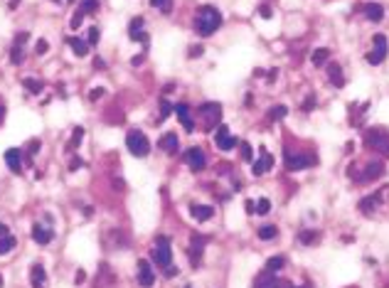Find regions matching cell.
<instances>
[{"mask_svg":"<svg viewBox=\"0 0 389 288\" xmlns=\"http://www.w3.org/2000/svg\"><path fill=\"white\" fill-rule=\"evenodd\" d=\"M364 143H367L369 148H374V151H379L382 156L389 158V131H384V128H369V131H364Z\"/></svg>","mask_w":389,"mask_h":288,"instance_id":"3957f363","label":"cell"},{"mask_svg":"<svg viewBox=\"0 0 389 288\" xmlns=\"http://www.w3.org/2000/svg\"><path fill=\"white\" fill-rule=\"evenodd\" d=\"M328 57H330V52H328L325 47L315 50V52H313V67H323V64L328 62Z\"/></svg>","mask_w":389,"mask_h":288,"instance_id":"4dcf8cb0","label":"cell"},{"mask_svg":"<svg viewBox=\"0 0 389 288\" xmlns=\"http://www.w3.org/2000/svg\"><path fill=\"white\" fill-rule=\"evenodd\" d=\"M283 266H286V256H271V259L266 261V271H274V273L281 271Z\"/></svg>","mask_w":389,"mask_h":288,"instance_id":"f1b7e54d","label":"cell"},{"mask_svg":"<svg viewBox=\"0 0 389 288\" xmlns=\"http://www.w3.org/2000/svg\"><path fill=\"white\" fill-rule=\"evenodd\" d=\"M67 3H74V0H67Z\"/></svg>","mask_w":389,"mask_h":288,"instance_id":"6125c7cd","label":"cell"},{"mask_svg":"<svg viewBox=\"0 0 389 288\" xmlns=\"http://www.w3.org/2000/svg\"><path fill=\"white\" fill-rule=\"evenodd\" d=\"M175 113H177L180 123L185 126V131H187V133H192L194 123H192V118H190V106H187V104H175Z\"/></svg>","mask_w":389,"mask_h":288,"instance_id":"7402d4cb","label":"cell"},{"mask_svg":"<svg viewBox=\"0 0 389 288\" xmlns=\"http://www.w3.org/2000/svg\"><path fill=\"white\" fill-rule=\"evenodd\" d=\"M197 111H200V116L207 121V128H212V126L220 123V118H222V106H220V104H212V101H205Z\"/></svg>","mask_w":389,"mask_h":288,"instance_id":"30bf717a","label":"cell"},{"mask_svg":"<svg viewBox=\"0 0 389 288\" xmlns=\"http://www.w3.org/2000/svg\"><path fill=\"white\" fill-rule=\"evenodd\" d=\"M5 165L10 173H23V151L20 148L5 151Z\"/></svg>","mask_w":389,"mask_h":288,"instance_id":"9a60e30c","label":"cell"},{"mask_svg":"<svg viewBox=\"0 0 389 288\" xmlns=\"http://www.w3.org/2000/svg\"><path fill=\"white\" fill-rule=\"evenodd\" d=\"M50 50V45H47V40H37V47H35V52L37 54H45Z\"/></svg>","mask_w":389,"mask_h":288,"instance_id":"7bdbcfd3","label":"cell"},{"mask_svg":"<svg viewBox=\"0 0 389 288\" xmlns=\"http://www.w3.org/2000/svg\"><path fill=\"white\" fill-rule=\"evenodd\" d=\"M126 146H128V153L136 156V158H145V156L150 153V140L145 138L143 131H128Z\"/></svg>","mask_w":389,"mask_h":288,"instance_id":"7a4b0ae2","label":"cell"},{"mask_svg":"<svg viewBox=\"0 0 389 288\" xmlns=\"http://www.w3.org/2000/svg\"><path fill=\"white\" fill-rule=\"evenodd\" d=\"M140 62H143V54H138V57H133V59H131V64H133V67H136V64H140Z\"/></svg>","mask_w":389,"mask_h":288,"instance_id":"11a10c76","label":"cell"},{"mask_svg":"<svg viewBox=\"0 0 389 288\" xmlns=\"http://www.w3.org/2000/svg\"><path fill=\"white\" fill-rule=\"evenodd\" d=\"M278 234V229L274 224H266V227H259V239H274Z\"/></svg>","mask_w":389,"mask_h":288,"instance_id":"e575fe53","label":"cell"},{"mask_svg":"<svg viewBox=\"0 0 389 288\" xmlns=\"http://www.w3.org/2000/svg\"><path fill=\"white\" fill-rule=\"evenodd\" d=\"M82 138H84V128L82 126H77L74 128V133H72V138H69V151H74V148H79V143H82Z\"/></svg>","mask_w":389,"mask_h":288,"instance_id":"d6a6232c","label":"cell"},{"mask_svg":"<svg viewBox=\"0 0 389 288\" xmlns=\"http://www.w3.org/2000/svg\"><path fill=\"white\" fill-rule=\"evenodd\" d=\"M99 40H101V30H99L96 25H94V27H89V40H86V42H89V47H94Z\"/></svg>","mask_w":389,"mask_h":288,"instance_id":"74e56055","label":"cell"},{"mask_svg":"<svg viewBox=\"0 0 389 288\" xmlns=\"http://www.w3.org/2000/svg\"><path fill=\"white\" fill-rule=\"evenodd\" d=\"M30 281H32V288H45L47 273H45V266H42V263H35V266L30 268Z\"/></svg>","mask_w":389,"mask_h":288,"instance_id":"603a6c76","label":"cell"},{"mask_svg":"<svg viewBox=\"0 0 389 288\" xmlns=\"http://www.w3.org/2000/svg\"><path fill=\"white\" fill-rule=\"evenodd\" d=\"M256 212L259 214H269L271 212V200L269 197H259L256 200Z\"/></svg>","mask_w":389,"mask_h":288,"instance_id":"d590c367","label":"cell"},{"mask_svg":"<svg viewBox=\"0 0 389 288\" xmlns=\"http://www.w3.org/2000/svg\"><path fill=\"white\" fill-rule=\"evenodd\" d=\"M138 283H140L143 288H150V286L155 283V271H153V266H150L148 259H140V261H138Z\"/></svg>","mask_w":389,"mask_h":288,"instance_id":"8fae6325","label":"cell"},{"mask_svg":"<svg viewBox=\"0 0 389 288\" xmlns=\"http://www.w3.org/2000/svg\"><path fill=\"white\" fill-rule=\"evenodd\" d=\"M172 111H175V104H170V101L163 99V101H160V118H167Z\"/></svg>","mask_w":389,"mask_h":288,"instance_id":"f35d334b","label":"cell"},{"mask_svg":"<svg viewBox=\"0 0 389 288\" xmlns=\"http://www.w3.org/2000/svg\"><path fill=\"white\" fill-rule=\"evenodd\" d=\"M18 3H20V0H10V5H8V8H10V10H15V8H18Z\"/></svg>","mask_w":389,"mask_h":288,"instance_id":"91938a15","label":"cell"},{"mask_svg":"<svg viewBox=\"0 0 389 288\" xmlns=\"http://www.w3.org/2000/svg\"><path fill=\"white\" fill-rule=\"evenodd\" d=\"M278 288H298L296 283H291V281H281V286Z\"/></svg>","mask_w":389,"mask_h":288,"instance_id":"f5cc1de1","label":"cell"},{"mask_svg":"<svg viewBox=\"0 0 389 288\" xmlns=\"http://www.w3.org/2000/svg\"><path fill=\"white\" fill-rule=\"evenodd\" d=\"M239 146H242V158L251 160V146H249V143H239Z\"/></svg>","mask_w":389,"mask_h":288,"instance_id":"b9f144b4","label":"cell"},{"mask_svg":"<svg viewBox=\"0 0 389 288\" xmlns=\"http://www.w3.org/2000/svg\"><path fill=\"white\" fill-rule=\"evenodd\" d=\"M313 163H315V158H310V156H301V153H291V151H286V168H288L291 173L306 170V168H310Z\"/></svg>","mask_w":389,"mask_h":288,"instance_id":"9c48e42d","label":"cell"},{"mask_svg":"<svg viewBox=\"0 0 389 288\" xmlns=\"http://www.w3.org/2000/svg\"><path fill=\"white\" fill-rule=\"evenodd\" d=\"M52 234H55V232H52L50 227L40 224V222H37V224L32 227V239H35V241H37L40 246H47V244L52 241Z\"/></svg>","mask_w":389,"mask_h":288,"instance_id":"ac0fdd59","label":"cell"},{"mask_svg":"<svg viewBox=\"0 0 389 288\" xmlns=\"http://www.w3.org/2000/svg\"><path fill=\"white\" fill-rule=\"evenodd\" d=\"M202 54H205L202 45H192V47L187 50V57H190V59H194V57H202Z\"/></svg>","mask_w":389,"mask_h":288,"instance_id":"ab89813d","label":"cell"},{"mask_svg":"<svg viewBox=\"0 0 389 288\" xmlns=\"http://www.w3.org/2000/svg\"><path fill=\"white\" fill-rule=\"evenodd\" d=\"M185 163H187V168H190L192 173H202V170L207 168V158H205L202 148H190V151L185 153Z\"/></svg>","mask_w":389,"mask_h":288,"instance_id":"8992f818","label":"cell"},{"mask_svg":"<svg viewBox=\"0 0 389 288\" xmlns=\"http://www.w3.org/2000/svg\"><path fill=\"white\" fill-rule=\"evenodd\" d=\"M301 108H303V111H313V108H315V96H308V99L303 101Z\"/></svg>","mask_w":389,"mask_h":288,"instance_id":"ee69618b","label":"cell"},{"mask_svg":"<svg viewBox=\"0 0 389 288\" xmlns=\"http://www.w3.org/2000/svg\"><path fill=\"white\" fill-rule=\"evenodd\" d=\"M328 79L333 81L335 89H342L345 86V74H342V67L340 64H328Z\"/></svg>","mask_w":389,"mask_h":288,"instance_id":"d4e9b609","label":"cell"},{"mask_svg":"<svg viewBox=\"0 0 389 288\" xmlns=\"http://www.w3.org/2000/svg\"><path fill=\"white\" fill-rule=\"evenodd\" d=\"M222 27V13L215 8V5H202L197 10V18H194V30L202 37H210L215 35L217 30Z\"/></svg>","mask_w":389,"mask_h":288,"instance_id":"6da1fadb","label":"cell"},{"mask_svg":"<svg viewBox=\"0 0 389 288\" xmlns=\"http://www.w3.org/2000/svg\"><path fill=\"white\" fill-rule=\"evenodd\" d=\"M190 214L200 222H207L212 214H215V207L212 205H190Z\"/></svg>","mask_w":389,"mask_h":288,"instance_id":"44dd1931","label":"cell"},{"mask_svg":"<svg viewBox=\"0 0 389 288\" xmlns=\"http://www.w3.org/2000/svg\"><path fill=\"white\" fill-rule=\"evenodd\" d=\"M150 5H153V8H158L160 13H170L172 0H150Z\"/></svg>","mask_w":389,"mask_h":288,"instance_id":"8d00e7d4","label":"cell"},{"mask_svg":"<svg viewBox=\"0 0 389 288\" xmlns=\"http://www.w3.org/2000/svg\"><path fill=\"white\" fill-rule=\"evenodd\" d=\"M15 236H10V234H5V236H0V256H5V254H10L13 249H15Z\"/></svg>","mask_w":389,"mask_h":288,"instance_id":"4316f807","label":"cell"},{"mask_svg":"<svg viewBox=\"0 0 389 288\" xmlns=\"http://www.w3.org/2000/svg\"><path fill=\"white\" fill-rule=\"evenodd\" d=\"M165 276H167V278L177 276V268H175V266H167V268H165Z\"/></svg>","mask_w":389,"mask_h":288,"instance_id":"816d5d0a","label":"cell"},{"mask_svg":"<svg viewBox=\"0 0 389 288\" xmlns=\"http://www.w3.org/2000/svg\"><path fill=\"white\" fill-rule=\"evenodd\" d=\"M382 175H384V165H382L379 160H372V163L364 165V173L360 175V180H377V178H382Z\"/></svg>","mask_w":389,"mask_h":288,"instance_id":"d6986e66","label":"cell"},{"mask_svg":"<svg viewBox=\"0 0 389 288\" xmlns=\"http://www.w3.org/2000/svg\"><path fill=\"white\" fill-rule=\"evenodd\" d=\"M101 96H104V89H101V86L89 91V101H96V99H101Z\"/></svg>","mask_w":389,"mask_h":288,"instance_id":"f6af8a7d","label":"cell"},{"mask_svg":"<svg viewBox=\"0 0 389 288\" xmlns=\"http://www.w3.org/2000/svg\"><path fill=\"white\" fill-rule=\"evenodd\" d=\"M185 288H192V286H185Z\"/></svg>","mask_w":389,"mask_h":288,"instance_id":"be15d7a7","label":"cell"},{"mask_svg":"<svg viewBox=\"0 0 389 288\" xmlns=\"http://www.w3.org/2000/svg\"><path fill=\"white\" fill-rule=\"evenodd\" d=\"M315 239H318V232H313V229H303V232L298 234V241H301L303 246H310Z\"/></svg>","mask_w":389,"mask_h":288,"instance_id":"1f68e13d","label":"cell"},{"mask_svg":"<svg viewBox=\"0 0 389 288\" xmlns=\"http://www.w3.org/2000/svg\"><path fill=\"white\" fill-rule=\"evenodd\" d=\"M379 202H382V195H379V192L367 195V197L360 200V212H362V214H372V212L379 207Z\"/></svg>","mask_w":389,"mask_h":288,"instance_id":"ffe728a7","label":"cell"},{"mask_svg":"<svg viewBox=\"0 0 389 288\" xmlns=\"http://www.w3.org/2000/svg\"><path fill=\"white\" fill-rule=\"evenodd\" d=\"M3 118H5V106L0 104V123H3Z\"/></svg>","mask_w":389,"mask_h":288,"instance_id":"680465c9","label":"cell"},{"mask_svg":"<svg viewBox=\"0 0 389 288\" xmlns=\"http://www.w3.org/2000/svg\"><path fill=\"white\" fill-rule=\"evenodd\" d=\"M150 256H153V261H155L160 268H167V266L172 263L170 239H167V236H158V239H155V246L150 249Z\"/></svg>","mask_w":389,"mask_h":288,"instance_id":"277c9868","label":"cell"},{"mask_svg":"<svg viewBox=\"0 0 389 288\" xmlns=\"http://www.w3.org/2000/svg\"><path fill=\"white\" fill-rule=\"evenodd\" d=\"M259 13H261V18H266V20L271 18V8H269V5H261V10H259Z\"/></svg>","mask_w":389,"mask_h":288,"instance_id":"7dc6e473","label":"cell"},{"mask_svg":"<svg viewBox=\"0 0 389 288\" xmlns=\"http://www.w3.org/2000/svg\"><path fill=\"white\" fill-rule=\"evenodd\" d=\"M23 86H25V89H28L30 94H40L45 84H42L40 79H32V77H25V79H23Z\"/></svg>","mask_w":389,"mask_h":288,"instance_id":"83f0119b","label":"cell"},{"mask_svg":"<svg viewBox=\"0 0 389 288\" xmlns=\"http://www.w3.org/2000/svg\"><path fill=\"white\" fill-rule=\"evenodd\" d=\"M158 146H160V151H163V153L175 156V153H177V148H180V138H177L175 133H163V135H160V140H158Z\"/></svg>","mask_w":389,"mask_h":288,"instance_id":"5bb4252c","label":"cell"},{"mask_svg":"<svg viewBox=\"0 0 389 288\" xmlns=\"http://www.w3.org/2000/svg\"><path fill=\"white\" fill-rule=\"evenodd\" d=\"M113 187H118V190H123L126 185H123V180H113Z\"/></svg>","mask_w":389,"mask_h":288,"instance_id":"6f0895ef","label":"cell"},{"mask_svg":"<svg viewBox=\"0 0 389 288\" xmlns=\"http://www.w3.org/2000/svg\"><path fill=\"white\" fill-rule=\"evenodd\" d=\"M79 168H84V160H82V158H74V160L69 163V170H79Z\"/></svg>","mask_w":389,"mask_h":288,"instance_id":"bcb514c9","label":"cell"},{"mask_svg":"<svg viewBox=\"0 0 389 288\" xmlns=\"http://www.w3.org/2000/svg\"><path fill=\"white\" fill-rule=\"evenodd\" d=\"M202 251H205V239L202 236H192V246H190V261L192 268H197L202 261Z\"/></svg>","mask_w":389,"mask_h":288,"instance_id":"2e32d148","label":"cell"},{"mask_svg":"<svg viewBox=\"0 0 389 288\" xmlns=\"http://www.w3.org/2000/svg\"><path fill=\"white\" fill-rule=\"evenodd\" d=\"M276 77H278V69H271V72H269V81H274Z\"/></svg>","mask_w":389,"mask_h":288,"instance_id":"9f6ffc18","label":"cell"},{"mask_svg":"<svg viewBox=\"0 0 389 288\" xmlns=\"http://www.w3.org/2000/svg\"><path fill=\"white\" fill-rule=\"evenodd\" d=\"M30 40V35L28 32H20L18 37H15V42H13V47H10V62L13 64H20L23 59H25V42Z\"/></svg>","mask_w":389,"mask_h":288,"instance_id":"7c38bea8","label":"cell"},{"mask_svg":"<svg viewBox=\"0 0 389 288\" xmlns=\"http://www.w3.org/2000/svg\"><path fill=\"white\" fill-rule=\"evenodd\" d=\"M143 25H145V20L140 15L133 18L131 25H128V37L136 40V42H140V45H148V32H143Z\"/></svg>","mask_w":389,"mask_h":288,"instance_id":"4fadbf2b","label":"cell"},{"mask_svg":"<svg viewBox=\"0 0 389 288\" xmlns=\"http://www.w3.org/2000/svg\"><path fill=\"white\" fill-rule=\"evenodd\" d=\"M215 146L227 153V151H232V148L239 146V138H234V135L229 133V128H227L224 123H220V126H217V133H215Z\"/></svg>","mask_w":389,"mask_h":288,"instance_id":"5b68a950","label":"cell"},{"mask_svg":"<svg viewBox=\"0 0 389 288\" xmlns=\"http://www.w3.org/2000/svg\"><path fill=\"white\" fill-rule=\"evenodd\" d=\"M286 113H288V106L278 104V106H274V108L269 111V118H271V121H281V118H286Z\"/></svg>","mask_w":389,"mask_h":288,"instance_id":"836d02e7","label":"cell"},{"mask_svg":"<svg viewBox=\"0 0 389 288\" xmlns=\"http://www.w3.org/2000/svg\"><path fill=\"white\" fill-rule=\"evenodd\" d=\"M244 205H247V212H249V214H254V212H256V202H251V200H247Z\"/></svg>","mask_w":389,"mask_h":288,"instance_id":"c3c4849f","label":"cell"},{"mask_svg":"<svg viewBox=\"0 0 389 288\" xmlns=\"http://www.w3.org/2000/svg\"><path fill=\"white\" fill-rule=\"evenodd\" d=\"M94 67H96V69H106V62H104L101 57H96V59H94Z\"/></svg>","mask_w":389,"mask_h":288,"instance_id":"f907efd6","label":"cell"},{"mask_svg":"<svg viewBox=\"0 0 389 288\" xmlns=\"http://www.w3.org/2000/svg\"><path fill=\"white\" fill-rule=\"evenodd\" d=\"M271 168H274V156L266 151V146H259V160H254V163H251V173L259 178V175L269 173Z\"/></svg>","mask_w":389,"mask_h":288,"instance_id":"ba28073f","label":"cell"},{"mask_svg":"<svg viewBox=\"0 0 389 288\" xmlns=\"http://www.w3.org/2000/svg\"><path fill=\"white\" fill-rule=\"evenodd\" d=\"M82 20H84V13H82V10H77V13L72 15V30H77V27L82 25Z\"/></svg>","mask_w":389,"mask_h":288,"instance_id":"60d3db41","label":"cell"},{"mask_svg":"<svg viewBox=\"0 0 389 288\" xmlns=\"http://www.w3.org/2000/svg\"><path fill=\"white\" fill-rule=\"evenodd\" d=\"M278 286H281V278H276L274 271H264L254 281V288H278Z\"/></svg>","mask_w":389,"mask_h":288,"instance_id":"e0dca14e","label":"cell"},{"mask_svg":"<svg viewBox=\"0 0 389 288\" xmlns=\"http://www.w3.org/2000/svg\"><path fill=\"white\" fill-rule=\"evenodd\" d=\"M362 13H364V18L372 20V23H379V20L384 18V8H382L379 3H367V5H362Z\"/></svg>","mask_w":389,"mask_h":288,"instance_id":"cb8c5ba5","label":"cell"},{"mask_svg":"<svg viewBox=\"0 0 389 288\" xmlns=\"http://www.w3.org/2000/svg\"><path fill=\"white\" fill-rule=\"evenodd\" d=\"M69 47H72V52L77 57H86L89 54V42H84L79 37H69Z\"/></svg>","mask_w":389,"mask_h":288,"instance_id":"484cf974","label":"cell"},{"mask_svg":"<svg viewBox=\"0 0 389 288\" xmlns=\"http://www.w3.org/2000/svg\"><path fill=\"white\" fill-rule=\"evenodd\" d=\"M384 57H387V37H384V35H374V50L367 52L364 59H367L372 67H377V64L384 62Z\"/></svg>","mask_w":389,"mask_h":288,"instance_id":"52a82bcc","label":"cell"},{"mask_svg":"<svg viewBox=\"0 0 389 288\" xmlns=\"http://www.w3.org/2000/svg\"><path fill=\"white\" fill-rule=\"evenodd\" d=\"M84 278H86V273H84V271L79 268V271H77V276H74V281H77V286H82V281H84Z\"/></svg>","mask_w":389,"mask_h":288,"instance_id":"681fc988","label":"cell"},{"mask_svg":"<svg viewBox=\"0 0 389 288\" xmlns=\"http://www.w3.org/2000/svg\"><path fill=\"white\" fill-rule=\"evenodd\" d=\"M3 286H5V283H3V276H0V288H3Z\"/></svg>","mask_w":389,"mask_h":288,"instance_id":"94428289","label":"cell"},{"mask_svg":"<svg viewBox=\"0 0 389 288\" xmlns=\"http://www.w3.org/2000/svg\"><path fill=\"white\" fill-rule=\"evenodd\" d=\"M5 234H8V224L0 222V236H5Z\"/></svg>","mask_w":389,"mask_h":288,"instance_id":"db71d44e","label":"cell"},{"mask_svg":"<svg viewBox=\"0 0 389 288\" xmlns=\"http://www.w3.org/2000/svg\"><path fill=\"white\" fill-rule=\"evenodd\" d=\"M79 10H82L84 15H94V13L99 10V0H82V3H79Z\"/></svg>","mask_w":389,"mask_h":288,"instance_id":"f546056e","label":"cell"}]
</instances>
